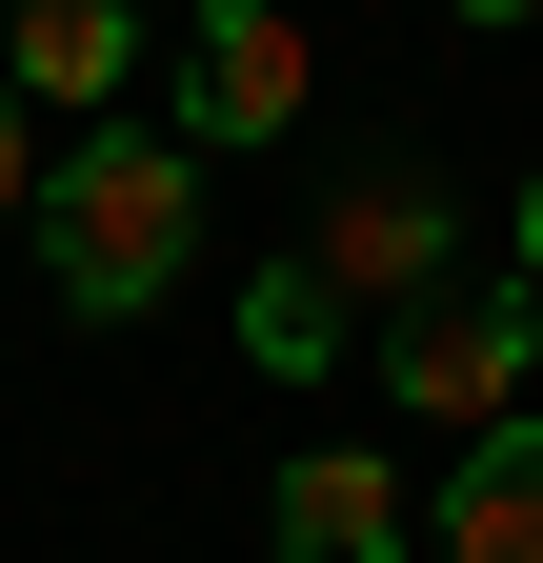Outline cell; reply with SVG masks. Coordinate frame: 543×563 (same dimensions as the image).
Instances as JSON below:
<instances>
[{"mask_svg": "<svg viewBox=\"0 0 543 563\" xmlns=\"http://www.w3.org/2000/svg\"><path fill=\"white\" fill-rule=\"evenodd\" d=\"M523 383H543V282L503 262V282H443V302H402L383 322V402H423V422H523Z\"/></svg>", "mask_w": 543, "mask_h": 563, "instance_id": "cell-2", "label": "cell"}, {"mask_svg": "<svg viewBox=\"0 0 543 563\" xmlns=\"http://www.w3.org/2000/svg\"><path fill=\"white\" fill-rule=\"evenodd\" d=\"M423 543L443 563H543V422H484V443H463V483H443Z\"/></svg>", "mask_w": 543, "mask_h": 563, "instance_id": "cell-7", "label": "cell"}, {"mask_svg": "<svg viewBox=\"0 0 543 563\" xmlns=\"http://www.w3.org/2000/svg\"><path fill=\"white\" fill-rule=\"evenodd\" d=\"M443 242H463V222H443V181H423V162H363L343 201H322V242H302V262L343 282V302L402 322V302H443Z\"/></svg>", "mask_w": 543, "mask_h": 563, "instance_id": "cell-4", "label": "cell"}, {"mask_svg": "<svg viewBox=\"0 0 543 563\" xmlns=\"http://www.w3.org/2000/svg\"><path fill=\"white\" fill-rule=\"evenodd\" d=\"M242 363L322 383V363H343V282H322V262H262V282H242Z\"/></svg>", "mask_w": 543, "mask_h": 563, "instance_id": "cell-8", "label": "cell"}, {"mask_svg": "<svg viewBox=\"0 0 543 563\" xmlns=\"http://www.w3.org/2000/svg\"><path fill=\"white\" fill-rule=\"evenodd\" d=\"M503 262H523V282H543V162H523V222H503Z\"/></svg>", "mask_w": 543, "mask_h": 563, "instance_id": "cell-10", "label": "cell"}, {"mask_svg": "<svg viewBox=\"0 0 543 563\" xmlns=\"http://www.w3.org/2000/svg\"><path fill=\"white\" fill-rule=\"evenodd\" d=\"M302 81H322V60H302L282 0H201V21H181V141H201V162L282 141V121H302Z\"/></svg>", "mask_w": 543, "mask_h": 563, "instance_id": "cell-3", "label": "cell"}, {"mask_svg": "<svg viewBox=\"0 0 543 563\" xmlns=\"http://www.w3.org/2000/svg\"><path fill=\"white\" fill-rule=\"evenodd\" d=\"M181 242H201V141H142V121H81L41 162V282L81 322H142L162 282H181Z\"/></svg>", "mask_w": 543, "mask_h": 563, "instance_id": "cell-1", "label": "cell"}, {"mask_svg": "<svg viewBox=\"0 0 543 563\" xmlns=\"http://www.w3.org/2000/svg\"><path fill=\"white\" fill-rule=\"evenodd\" d=\"M443 21H543V0H443Z\"/></svg>", "mask_w": 543, "mask_h": 563, "instance_id": "cell-11", "label": "cell"}, {"mask_svg": "<svg viewBox=\"0 0 543 563\" xmlns=\"http://www.w3.org/2000/svg\"><path fill=\"white\" fill-rule=\"evenodd\" d=\"M41 121H101L121 81H142V0H21V60H0Z\"/></svg>", "mask_w": 543, "mask_h": 563, "instance_id": "cell-6", "label": "cell"}, {"mask_svg": "<svg viewBox=\"0 0 543 563\" xmlns=\"http://www.w3.org/2000/svg\"><path fill=\"white\" fill-rule=\"evenodd\" d=\"M262 523H282V563H402V543H423V504H402L383 443H302Z\"/></svg>", "mask_w": 543, "mask_h": 563, "instance_id": "cell-5", "label": "cell"}, {"mask_svg": "<svg viewBox=\"0 0 543 563\" xmlns=\"http://www.w3.org/2000/svg\"><path fill=\"white\" fill-rule=\"evenodd\" d=\"M0 222H41V101L0 81Z\"/></svg>", "mask_w": 543, "mask_h": 563, "instance_id": "cell-9", "label": "cell"}]
</instances>
